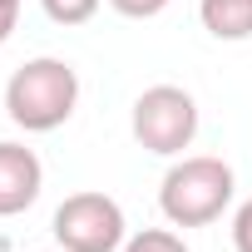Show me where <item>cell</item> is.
Segmentation results:
<instances>
[{"mask_svg":"<svg viewBox=\"0 0 252 252\" xmlns=\"http://www.w3.org/2000/svg\"><path fill=\"white\" fill-rule=\"evenodd\" d=\"M40 188H45V168H40L35 149L5 139V144H0V218L25 213L40 198Z\"/></svg>","mask_w":252,"mask_h":252,"instance_id":"5b68a950","label":"cell"},{"mask_svg":"<svg viewBox=\"0 0 252 252\" xmlns=\"http://www.w3.org/2000/svg\"><path fill=\"white\" fill-rule=\"evenodd\" d=\"M15 20H20V5L15 0H0V45L15 35Z\"/></svg>","mask_w":252,"mask_h":252,"instance_id":"8fae6325","label":"cell"},{"mask_svg":"<svg viewBox=\"0 0 252 252\" xmlns=\"http://www.w3.org/2000/svg\"><path fill=\"white\" fill-rule=\"evenodd\" d=\"M40 5L55 25H84V20H94L99 0H40Z\"/></svg>","mask_w":252,"mask_h":252,"instance_id":"ba28073f","label":"cell"},{"mask_svg":"<svg viewBox=\"0 0 252 252\" xmlns=\"http://www.w3.org/2000/svg\"><path fill=\"white\" fill-rule=\"evenodd\" d=\"M198 134V104L188 89L178 84H154L134 99V139L149 149V154H183Z\"/></svg>","mask_w":252,"mask_h":252,"instance_id":"3957f363","label":"cell"},{"mask_svg":"<svg viewBox=\"0 0 252 252\" xmlns=\"http://www.w3.org/2000/svg\"><path fill=\"white\" fill-rule=\"evenodd\" d=\"M232 203V168L222 158H183L163 173L158 188V208L173 227H208L222 218V208Z\"/></svg>","mask_w":252,"mask_h":252,"instance_id":"7a4b0ae2","label":"cell"},{"mask_svg":"<svg viewBox=\"0 0 252 252\" xmlns=\"http://www.w3.org/2000/svg\"><path fill=\"white\" fill-rule=\"evenodd\" d=\"M109 5H114L119 15H129V20H154L168 0H109Z\"/></svg>","mask_w":252,"mask_h":252,"instance_id":"9c48e42d","label":"cell"},{"mask_svg":"<svg viewBox=\"0 0 252 252\" xmlns=\"http://www.w3.org/2000/svg\"><path fill=\"white\" fill-rule=\"evenodd\" d=\"M232 247L237 252H252V198L237 208V218H232Z\"/></svg>","mask_w":252,"mask_h":252,"instance_id":"30bf717a","label":"cell"},{"mask_svg":"<svg viewBox=\"0 0 252 252\" xmlns=\"http://www.w3.org/2000/svg\"><path fill=\"white\" fill-rule=\"evenodd\" d=\"M124 227V208L109 193H69L55 208V242L64 252H119Z\"/></svg>","mask_w":252,"mask_h":252,"instance_id":"277c9868","label":"cell"},{"mask_svg":"<svg viewBox=\"0 0 252 252\" xmlns=\"http://www.w3.org/2000/svg\"><path fill=\"white\" fill-rule=\"evenodd\" d=\"M74 104H79V74L64 60H50V55L20 64L10 74V84H5V114L25 134L60 129V124L74 114Z\"/></svg>","mask_w":252,"mask_h":252,"instance_id":"6da1fadb","label":"cell"},{"mask_svg":"<svg viewBox=\"0 0 252 252\" xmlns=\"http://www.w3.org/2000/svg\"><path fill=\"white\" fill-rule=\"evenodd\" d=\"M208 35L218 40H247L252 35V0H203L198 5Z\"/></svg>","mask_w":252,"mask_h":252,"instance_id":"8992f818","label":"cell"},{"mask_svg":"<svg viewBox=\"0 0 252 252\" xmlns=\"http://www.w3.org/2000/svg\"><path fill=\"white\" fill-rule=\"evenodd\" d=\"M124 252H188V242L168 227H144V232H134L124 242Z\"/></svg>","mask_w":252,"mask_h":252,"instance_id":"52a82bcc","label":"cell"},{"mask_svg":"<svg viewBox=\"0 0 252 252\" xmlns=\"http://www.w3.org/2000/svg\"><path fill=\"white\" fill-rule=\"evenodd\" d=\"M15 5H20V0H15Z\"/></svg>","mask_w":252,"mask_h":252,"instance_id":"7c38bea8","label":"cell"}]
</instances>
